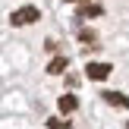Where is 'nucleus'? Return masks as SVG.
Returning <instances> with one entry per match:
<instances>
[{
	"mask_svg": "<svg viewBox=\"0 0 129 129\" xmlns=\"http://www.w3.org/2000/svg\"><path fill=\"white\" fill-rule=\"evenodd\" d=\"M10 19H13V25H28L35 19H41V13H38V6H19Z\"/></svg>",
	"mask_w": 129,
	"mask_h": 129,
	"instance_id": "obj_1",
	"label": "nucleus"
},
{
	"mask_svg": "<svg viewBox=\"0 0 129 129\" xmlns=\"http://www.w3.org/2000/svg\"><path fill=\"white\" fill-rule=\"evenodd\" d=\"M110 69H113L110 63H88V66H85V76L91 82H104L107 76H110Z\"/></svg>",
	"mask_w": 129,
	"mask_h": 129,
	"instance_id": "obj_2",
	"label": "nucleus"
},
{
	"mask_svg": "<svg viewBox=\"0 0 129 129\" xmlns=\"http://www.w3.org/2000/svg\"><path fill=\"white\" fill-rule=\"evenodd\" d=\"M66 66H69L66 57H54V60L47 63V73H50V76H60V73H66Z\"/></svg>",
	"mask_w": 129,
	"mask_h": 129,
	"instance_id": "obj_3",
	"label": "nucleus"
},
{
	"mask_svg": "<svg viewBox=\"0 0 129 129\" xmlns=\"http://www.w3.org/2000/svg\"><path fill=\"white\" fill-rule=\"evenodd\" d=\"M57 104H60V110H63V113H73V110H76V107H79V101H76V98H73V94H63V98H60V101H57Z\"/></svg>",
	"mask_w": 129,
	"mask_h": 129,
	"instance_id": "obj_4",
	"label": "nucleus"
},
{
	"mask_svg": "<svg viewBox=\"0 0 129 129\" xmlns=\"http://www.w3.org/2000/svg\"><path fill=\"white\" fill-rule=\"evenodd\" d=\"M104 98L110 101V104H117V107H129V98H123V94H117V91H104Z\"/></svg>",
	"mask_w": 129,
	"mask_h": 129,
	"instance_id": "obj_5",
	"label": "nucleus"
},
{
	"mask_svg": "<svg viewBox=\"0 0 129 129\" xmlns=\"http://www.w3.org/2000/svg\"><path fill=\"white\" fill-rule=\"evenodd\" d=\"M91 16H101V6H91V3H88V6L79 10V19H91Z\"/></svg>",
	"mask_w": 129,
	"mask_h": 129,
	"instance_id": "obj_6",
	"label": "nucleus"
},
{
	"mask_svg": "<svg viewBox=\"0 0 129 129\" xmlns=\"http://www.w3.org/2000/svg\"><path fill=\"white\" fill-rule=\"evenodd\" d=\"M47 129H69V120H47Z\"/></svg>",
	"mask_w": 129,
	"mask_h": 129,
	"instance_id": "obj_7",
	"label": "nucleus"
},
{
	"mask_svg": "<svg viewBox=\"0 0 129 129\" xmlns=\"http://www.w3.org/2000/svg\"><path fill=\"white\" fill-rule=\"evenodd\" d=\"M79 38H82V41H94V31L85 28V31H79Z\"/></svg>",
	"mask_w": 129,
	"mask_h": 129,
	"instance_id": "obj_8",
	"label": "nucleus"
},
{
	"mask_svg": "<svg viewBox=\"0 0 129 129\" xmlns=\"http://www.w3.org/2000/svg\"><path fill=\"white\" fill-rule=\"evenodd\" d=\"M69 3H82V0H69Z\"/></svg>",
	"mask_w": 129,
	"mask_h": 129,
	"instance_id": "obj_9",
	"label": "nucleus"
}]
</instances>
